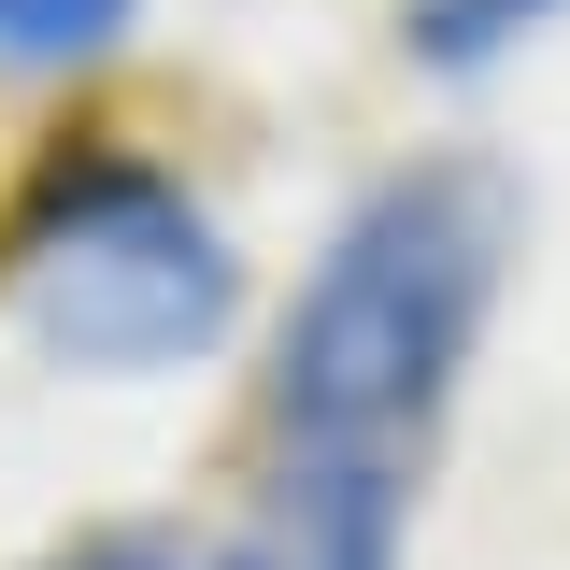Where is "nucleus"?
<instances>
[{
    "label": "nucleus",
    "mask_w": 570,
    "mask_h": 570,
    "mask_svg": "<svg viewBox=\"0 0 570 570\" xmlns=\"http://www.w3.org/2000/svg\"><path fill=\"white\" fill-rule=\"evenodd\" d=\"M43 570H186V542H171V528H86V542L43 557Z\"/></svg>",
    "instance_id": "423d86ee"
},
{
    "label": "nucleus",
    "mask_w": 570,
    "mask_h": 570,
    "mask_svg": "<svg viewBox=\"0 0 570 570\" xmlns=\"http://www.w3.org/2000/svg\"><path fill=\"white\" fill-rule=\"evenodd\" d=\"M0 285H14V328L58 371H186L243 314L228 228L157 157H115V142H71V157L29 171Z\"/></svg>",
    "instance_id": "f03ea898"
},
{
    "label": "nucleus",
    "mask_w": 570,
    "mask_h": 570,
    "mask_svg": "<svg viewBox=\"0 0 570 570\" xmlns=\"http://www.w3.org/2000/svg\"><path fill=\"white\" fill-rule=\"evenodd\" d=\"M129 0H0V58H100Z\"/></svg>",
    "instance_id": "39448f33"
},
{
    "label": "nucleus",
    "mask_w": 570,
    "mask_h": 570,
    "mask_svg": "<svg viewBox=\"0 0 570 570\" xmlns=\"http://www.w3.org/2000/svg\"><path fill=\"white\" fill-rule=\"evenodd\" d=\"M542 14H557V0H400V43H414L428 71H485V58H513Z\"/></svg>",
    "instance_id": "20e7f679"
},
{
    "label": "nucleus",
    "mask_w": 570,
    "mask_h": 570,
    "mask_svg": "<svg viewBox=\"0 0 570 570\" xmlns=\"http://www.w3.org/2000/svg\"><path fill=\"white\" fill-rule=\"evenodd\" d=\"M400 513H414V485L385 456H285L214 570H400Z\"/></svg>",
    "instance_id": "7ed1b4c3"
},
{
    "label": "nucleus",
    "mask_w": 570,
    "mask_h": 570,
    "mask_svg": "<svg viewBox=\"0 0 570 570\" xmlns=\"http://www.w3.org/2000/svg\"><path fill=\"white\" fill-rule=\"evenodd\" d=\"M513 272V186L485 157H414L328 228L314 285L285 299L272 343V442L285 456H414L428 414L456 400V371L499 314Z\"/></svg>",
    "instance_id": "f257e3e1"
}]
</instances>
